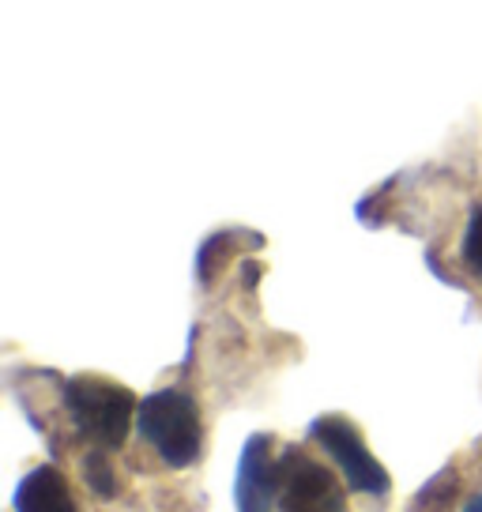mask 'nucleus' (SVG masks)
Returning <instances> with one entry per match:
<instances>
[{
  "instance_id": "obj_4",
  "label": "nucleus",
  "mask_w": 482,
  "mask_h": 512,
  "mask_svg": "<svg viewBox=\"0 0 482 512\" xmlns=\"http://www.w3.org/2000/svg\"><path fill=\"white\" fill-rule=\"evenodd\" d=\"M283 471V512H347V497L332 479V471L306 460L302 452H287L279 460Z\"/></svg>"
},
{
  "instance_id": "obj_10",
  "label": "nucleus",
  "mask_w": 482,
  "mask_h": 512,
  "mask_svg": "<svg viewBox=\"0 0 482 512\" xmlns=\"http://www.w3.org/2000/svg\"><path fill=\"white\" fill-rule=\"evenodd\" d=\"M464 264L467 272L482 283V208L471 211V223L464 230Z\"/></svg>"
},
{
  "instance_id": "obj_3",
  "label": "nucleus",
  "mask_w": 482,
  "mask_h": 512,
  "mask_svg": "<svg viewBox=\"0 0 482 512\" xmlns=\"http://www.w3.org/2000/svg\"><path fill=\"white\" fill-rule=\"evenodd\" d=\"M309 433H313V441L339 464V471L351 482V490H358V494H385L388 490L385 467L373 460V452L366 448L362 433L354 430L347 418L324 415L309 426Z\"/></svg>"
},
{
  "instance_id": "obj_11",
  "label": "nucleus",
  "mask_w": 482,
  "mask_h": 512,
  "mask_svg": "<svg viewBox=\"0 0 482 512\" xmlns=\"http://www.w3.org/2000/svg\"><path fill=\"white\" fill-rule=\"evenodd\" d=\"M464 512H482V494H479V497H471V501L464 505Z\"/></svg>"
},
{
  "instance_id": "obj_9",
  "label": "nucleus",
  "mask_w": 482,
  "mask_h": 512,
  "mask_svg": "<svg viewBox=\"0 0 482 512\" xmlns=\"http://www.w3.org/2000/svg\"><path fill=\"white\" fill-rule=\"evenodd\" d=\"M83 479H87V486H91L98 497L117 494V471H113V464L102 452H91V456L83 460Z\"/></svg>"
},
{
  "instance_id": "obj_8",
  "label": "nucleus",
  "mask_w": 482,
  "mask_h": 512,
  "mask_svg": "<svg viewBox=\"0 0 482 512\" xmlns=\"http://www.w3.org/2000/svg\"><path fill=\"white\" fill-rule=\"evenodd\" d=\"M456 486H460L456 471H441V475H434V479L426 482V486L415 494V505H411V512H441L445 505H452Z\"/></svg>"
},
{
  "instance_id": "obj_1",
  "label": "nucleus",
  "mask_w": 482,
  "mask_h": 512,
  "mask_svg": "<svg viewBox=\"0 0 482 512\" xmlns=\"http://www.w3.org/2000/svg\"><path fill=\"white\" fill-rule=\"evenodd\" d=\"M65 407L83 437L102 448L125 445L132 415L140 411L129 388L106 381V377H72L65 384Z\"/></svg>"
},
{
  "instance_id": "obj_6",
  "label": "nucleus",
  "mask_w": 482,
  "mask_h": 512,
  "mask_svg": "<svg viewBox=\"0 0 482 512\" xmlns=\"http://www.w3.org/2000/svg\"><path fill=\"white\" fill-rule=\"evenodd\" d=\"M19 512H76V501L68 494V482L57 467H34L16 490Z\"/></svg>"
},
{
  "instance_id": "obj_7",
  "label": "nucleus",
  "mask_w": 482,
  "mask_h": 512,
  "mask_svg": "<svg viewBox=\"0 0 482 512\" xmlns=\"http://www.w3.org/2000/svg\"><path fill=\"white\" fill-rule=\"evenodd\" d=\"M238 241H241L238 230H223V234H211V238L204 241V249H200V256H196V272H200V283H211V279H219V272H223L226 264L234 260V253H238Z\"/></svg>"
},
{
  "instance_id": "obj_5",
  "label": "nucleus",
  "mask_w": 482,
  "mask_h": 512,
  "mask_svg": "<svg viewBox=\"0 0 482 512\" xmlns=\"http://www.w3.org/2000/svg\"><path fill=\"white\" fill-rule=\"evenodd\" d=\"M279 490H283V471L272 460V437L253 433L241 448L238 512H272Z\"/></svg>"
},
{
  "instance_id": "obj_2",
  "label": "nucleus",
  "mask_w": 482,
  "mask_h": 512,
  "mask_svg": "<svg viewBox=\"0 0 482 512\" xmlns=\"http://www.w3.org/2000/svg\"><path fill=\"white\" fill-rule=\"evenodd\" d=\"M140 433L155 445L162 460L170 467H189L200 456L204 430H200V411L181 388H162L151 392L140 411H136Z\"/></svg>"
}]
</instances>
